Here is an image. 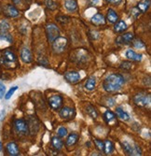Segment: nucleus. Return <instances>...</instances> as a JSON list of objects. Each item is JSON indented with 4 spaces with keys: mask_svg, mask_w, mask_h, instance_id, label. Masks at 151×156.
Instances as JSON below:
<instances>
[{
    "mask_svg": "<svg viewBox=\"0 0 151 156\" xmlns=\"http://www.w3.org/2000/svg\"><path fill=\"white\" fill-rule=\"evenodd\" d=\"M151 97L147 93H138L133 96V102L141 108H146L150 105Z\"/></svg>",
    "mask_w": 151,
    "mask_h": 156,
    "instance_id": "nucleus-2",
    "label": "nucleus"
},
{
    "mask_svg": "<svg viewBox=\"0 0 151 156\" xmlns=\"http://www.w3.org/2000/svg\"><path fill=\"white\" fill-rule=\"evenodd\" d=\"M95 85H96V79L95 77H90L87 81L85 82V89L88 91H93L95 89Z\"/></svg>",
    "mask_w": 151,
    "mask_h": 156,
    "instance_id": "nucleus-23",
    "label": "nucleus"
},
{
    "mask_svg": "<svg viewBox=\"0 0 151 156\" xmlns=\"http://www.w3.org/2000/svg\"><path fill=\"white\" fill-rule=\"evenodd\" d=\"M67 45V38L63 37H58L52 42V50L55 53H61L64 51Z\"/></svg>",
    "mask_w": 151,
    "mask_h": 156,
    "instance_id": "nucleus-5",
    "label": "nucleus"
},
{
    "mask_svg": "<svg viewBox=\"0 0 151 156\" xmlns=\"http://www.w3.org/2000/svg\"><path fill=\"white\" fill-rule=\"evenodd\" d=\"M63 99L61 95L59 94H55V95H52L49 98V105L50 107L54 109V110H57V109H60L63 106Z\"/></svg>",
    "mask_w": 151,
    "mask_h": 156,
    "instance_id": "nucleus-7",
    "label": "nucleus"
},
{
    "mask_svg": "<svg viewBox=\"0 0 151 156\" xmlns=\"http://www.w3.org/2000/svg\"><path fill=\"white\" fill-rule=\"evenodd\" d=\"M94 142H95L96 148H97L99 151H104V146H105V143L103 142L102 140H99V139H95V140H94Z\"/></svg>",
    "mask_w": 151,
    "mask_h": 156,
    "instance_id": "nucleus-35",
    "label": "nucleus"
},
{
    "mask_svg": "<svg viewBox=\"0 0 151 156\" xmlns=\"http://www.w3.org/2000/svg\"><path fill=\"white\" fill-rule=\"evenodd\" d=\"M125 55H126V57L129 59V60H131V61H136V62H140L141 60H142V54H138V53H136L133 50H132V49H129V50H127V51H126V53H125Z\"/></svg>",
    "mask_w": 151,
    "mask_h": 156,
    "instance_id": "nucleus-17",
    "label": "nucleus"
},
{
    "mask_svg": "<svg viewBox=\"0 0 151 156\" xmlns=\"http://www.w3.org/2000/svg\"><path fill=\"white\" fill-rule=\"evenodd\" d=\"M91 22L92 24L96 26H101V25L105 24V19L103 14L101 13H97V14H95V15H93L92 18L91 19Z\"/></svg>",
    "mask_w": 151,
    "mask_h": 156,
    "instance_id": "nucleus-16",
    "label": "nucleus"
},
{
    "mask_svg": "<svg viewBox=\"0 0 151 156\" xmlns=\"http://www.w3.org/2000/svg\"><path fill=\"white\" fill-rule=\"evenodd\" d=\"M18 90V86H14V87H12V88H10L9 89V91L7 93V94H5V99L6 100H9V99L13 95V94L15 93V91H17Z\"/></svg>",
    "mask_w": 151,
    "mask_h": 156,
    "instance_id": "nucleus-32",
    "label": "nucleus"
},
{
    "mask_svg": "<svg viewBox=\"0 0 151 156\" xmlns=\"http://www.w3.org/2000/svg\"><path fill=\"white\" fill-rule=\"evenodd\" d=\"M122 148L127 155H132V156L142 155V150L137 144L130 143V142H128V141H123Z\"/></svg>",
    "mask_w": 151,
    "mask_h": 156,
    "instance_id": "nucleus-3",
    "label": "nucleus"
},
{
    "mask_svg": "<svg viewBox=\"0 0 151 156\" xmlns=\"http://www.w3.org/2000/svg\"><path fill=\"white\" fill-rule=\"evenodd\" d=\"M51 145L53 147V149H55L57 151L61 150L63 147V141L61 140V138L57 137V136H53L51 139Z\"/></svg>",
    "mask_w": 151,
    "mask_h": 156,
    "instance_id": "nucleus-25",
    "label": "nucleus"
},
{
    "mask_svg": "<svg viewBox=\"0 0 151 156\" xmlns=\"http://www.w3.org/2000/svg\"><path fill=\"white\" fill-rule=\"evenodd\" d=\"M149 7H150V0H141L135 8L140 11V13H145L147 11Z\"/></svg>",
    "mask_w": 151,
    "mask_h": 156,
    "instance_id": "nucleus-19",
    "label": "nucleus"
},
{
    "mask_svg": "<svg viewBox=\"0 0 151 156\" xmlns=\"http://www.w3.org/2000/svg\"><path fill=\"white\" fill-rule=\"evenodd\" d=\"M114 151V144L112 141L110 140H106L105 142V146H104V151L106 155L111 154Z\"/></svg>",
    "mask_w": 151,
    "mask_h": 156,
    "instance_id": "nucleus-27",
    "label": "nucleus"
},
{
    "mask_svg": "<svg viewBox=\"0 0 151 156\" xmlns=\"http://www.w3.org/2000/svg\"><path fill=\"white\" fill-rule=\"evenodd\" d=\"M124 77L120 74H111L107 76L104 80V89L107 93H116L124 85Z\"/></svg>",
    "mask_w": 151,
    "mask_h": 156,
    "instance_id": "nucleus-1",
    "label": "nucleus"
},
{
    "mask_svg": "<svg viewBox=\"0 0 151 156\" xmlns=\"http://www.w3.org/2000/svg\"><path fill=\"white\" fill-rule=\"evenodd\" d=\"M128 28L127 23L124 21H117L114 25V31L117 33H122L124 32Z\"/></svg>",
    "mask_w": 151,
    "mask_h": 156,
    "instance_id": "nucleus-20",
    "label": "nucleus"
},
{
    "mask_svg": "<svg viewBox=\"0 0 151 156\" xmlns=\"http://www.w3.org/2000/svg\"><path fill=\"white\" fill-rule=\"evenodd\" d=\"M133 40V34L132 33H126L123 34L120 37L117 38V43L118 44H130L131 42Z\"/></svg>",
    "mask_w": 151,
    "mask_h": 156,
    "instance_id": "nucleus-12",
    "label": "nucleus"
},
{
    "mask_svg": "<svg viewBox=\"0 0 151 156\" xmlns=\"http://www.w3.org/2000/svg\"><path fill=\"white\" fill-rule=\"evenodd\" d=\"M65 80L70 83H77L80 80V75L77 71H68L64 74Z\"/></svg>",
    "mask_w": 151,
    "mask_h": 156,
    "instance_id": "nucleus-11",
    "label": "nucleus"
},
{
    "mask_svg": "<svg viewBox=\"0 0 151 156\" xmlns=\"http://www.w3.org/2000/svg\"><path fill=\"white\" fill-rule=\"evenodd\" d=\"M64 7L69 12H75L77 9V0H64Z\"/></svg>",
    "mask_w": 151,
    "mask_h": 156,
    "instance_id": "nucleus-18",
    "label": "nucleus"
},
{
    "mask_svg": "<svg viewBox=\"0 0 151 156\" xmlns=\"http://www.w3.org/2000/svg\"><path fill=\"white\" fill-rule=\"evenodd\" d=\"M27 123H28V128H29V131L32 132V135L36 134L38 131L39 123H38V121H37V119L36 117L30 116Z\"/></svg>",
    "mask_w": 151,
    "mask_h": 156,
    "instance_id": "nucleus-13",
    "label": "nucleus"
},
{
    "mask_svg": "<svg viewBox=\"0 0 151 156\" xmlns=\"http://www.w3.org/2000/svg\"><path fill=\"white\" fill-rule=\"evenodd\" d=\"M5 114H6V111L3 109L1 112H0V121H2V120L4 119V117H5Z\"/></svg>",
    "mask_w": 151,
    "mask_h": 156,
    "instance_id": "nucleus-41",
    "label": "nucleus"
},
{
    "mask_svg": "<svg viewBox=\"0 0 151 156\" xmlns=\"http://www.w3.org/2000/svg\"><path fill=\"white\" fill-rule=\"evenodd\" d=\"M104 119L107 123H111L116 121V115L110 110H106L104 114Z\"/></svg>",
    "mask_w": 151,
    "mask_h": 156,
    "instance_id": "nucleus-26",
    "label": "nucleus"
},
{
    "mask_svg": "<svg viewBox=\"0 0 151 156\" xmlns=\"http://www.w3.org/2000/svg\"><path fill=\"white\" fill-rule=\"evenodd\" d=\"M116 114L122 121H129L130 120L129 114H128L127 112H125L124 110H123L121 108H116Z\"/></svg>",
    "mask_w": 151,
    "mask_h": 156,
    "instance_id": "nucleus-24",
    "label": "nucleus"
},
{
    "mask_svg": "<svg viewBox=\"0 0 151 156\" xmlns=\"http://www.w3.org/2000/svg\"><path fill=\"white\" fill-rule=\"evenodd\" d=\"M86 111L89 114V116H91L92 119H96L98 117V112L92 105H88L87 108H86Z\"/></svg>",
    "mask_w": 151,
    "mask_h": 156,
    "instance_id": "nucleus-28",
    "label": "nucleus"
},
{
    "mask_svg": "<svg viewBox=\"0 0 151 156\" xmlns=\"http://www.w3.org/2000/svg\"><path fill=\"white\" fill-rule=\"evenodd\" d=\"M0 40H5L11 43L13 41V37L9 31H0Z\"/></svg>",
    "mask_w": 151,
    "mask_h": 156,
    "instance_id": "nucleus-29",
    "label": "nucleus"
},
{
    "mask_svg": "<svg viewBox=\"0 0 151 156\" xmlns=\"http://www.w3.org/2000/svg\"><path fill=\"white\" fill-rule=\"evenodd\" d=\"M10 28V24L9 23L8 21L4 20L0 22V31H9Z\"/></svg>",
    "mask_w": 151,
    "mask_h": 156,
    "instance_id": "nucleus-31",
    "label": "nucleus"
},
{
    "mask_svg": "<svg viewBox=\"0 0 151 156\" xmlns=\"http://www.w3.org/2000/svg\"><path fill=\"white\" fill-rule=\"evenodd\" d=\"M120 68L124 70H130L132 68V63L130 62H122L120 65Z\"/></svg>",
    "mask_w": 151,
    "mask_h": 156,
    "instance_id": "nucleus-36",
    "label": "nucleus"
},
{
    "mask_svg": "<svg viewBox=\"0 0 151 156\" xmlns=\"http://www.w3.org/2000/svg\"><path fill=\"white\" fill-rule=\"evenodd\" d=\"M67 133H68L67 129L65 128V127H63V126L60 127V128L58 129V136L60 137H65L67 136Z\"/></svg>",
    "mask_w": 151,
    "mask_h": 156,
    "instance_id": "nucleus-34",
    "label": "nucleus"
},
{
    "mask_svg": "<svg viewBox=\"0 0 151 156\" xmlns=\"http://www.w3.org/2000/svg\"><path fill=\"white\" fill-rule=\"evenodd\" d=\"M106 2H108L109 4H111V5H115V6H117V5H118V4H120L121 3V1L122 0H105Z\"/></svg>",
    "mask_w": 151,
    "mask_h": 156,
    "instance_id": "nucleus-39",
    "label": "nucleus"
},
{
    "mask_svg": "<svg viewBox=\"0 0 151 156\" xmlns=\"http://www.w3.org/2000/svg\"><path fill=\"white\" fill-rule=\"evenodd\" d=\"M21 59L22 60V62L28 64L31 63L33 61V56L32 53L30 51V50L27 47H23L21 51Z\"/></svg>",
    "mask_w": 151,
    "mask_h": 156,
    "instance_id": "nucleus-10",
    "label": "nucleus"
},
{
    "mask_svg": "<svg viewBox=\"0 0 151 156\" xmlns=\"http://www.w3.org/2000/svg\"><path fill=\"white\" fill-rule=\"evenodd\" d=\"M2 55L4 61L8 62V63H14L17 61V56L15 55V53L13 52L10 50H5L2 51Z\"/></svg>",
    "mask_w": 151,
    "mask_h": 156,
    "instance_id": "nucleus-14",
    "label": "nucleus"
},
{
    "mask_svg": "<svg viewBox=\"0 0 151 156\" xmlns=\"http://www.w3.org/2000/svg\"><path fill=\"white\" fill-rule=\"evenodd\" d=\"M14 128L15 131L21 136H25L29 133L28 123L23 119H18L14 122Z\"/></svg>",
    "mask_w": 151,
    "mask_h": 156,
    "instance_id": "nucleus-6",
    "label": "nucleus"
},
{
    "mask_svg": "<svg viewBox=\"0 0 151 156\" xmlns=\"http://www.w3.org/2000/svg\"><path fill=\"white\" fill-rule=\"evenodd\" d=\"M6 94V86L0 81V98H3Z\"/></svg>",
    "mask_w": 151,
    "mask_h": 156,
    "instance_id": "nucleus-38",
    "label": "nucleus"
},
{
    "mask_svg": "<svg viewBox=\"0 0 151 156\" xmlns=\"http://www.w3.org/2000/svg\"><path fill=\"white\" fill-rule=\"evenodd\" d=\"M3 12L4 14L9 17V18H15V17H18L19 16V10L14 7V6H12V5H7L5 6L4 9H3Z\"/></svg>",
    "mask_w": 151,
    "mask_h": 156,
    "instance_id": "nucleus-9",
    "label": "nucleus"
},
{
    "mask_svg": "<svg viewBox=\"0 0 151 156\" xmlns=\"http://www.w3.org/2000/svg\"><path fill=\"white\" fill-rule=\"evenodd\" d=\"M106 19L109 23H115L118 20V14L117 12L112 9H109L108 11H107V15H106Z\"/></svg>",
    "mask_w": 151,
    "mask_h": 156,
    "instance_id": "nucleus-21",
    "label": "nucleus"
},
{
    "mask_svg": "<svg viewBox=\"0 0 151 156\" xmlns=\"http://www.w3.org/2000/svg\"><path fill=\"white\" fill-rule=\"evenodd\" d=\"M78 140V135L77 134H75V133H72L71 135L68 136L67 139H66V146L67 147H73L77 144Z\"/></svg>",
    "mask_w": 151,
    "mask_h": 156,
    "instance_id": "nucleus-22",
    "label": "nucleus"
},
{
    "mask_svg": "<svg viewBox=\"0 0 151 156\" xmlns=\"http://www.w3.org/2000/svg\"><path fill=\"white\" fill-rule=\"evenodd\" d=\"M133 41V40H132ZM133 46L136 48V49H145L146 48V45L143 41L139 40V39H136L133 41Z\"/></svg>",
    "mask_w": 151,
    "mask_h": 156,
    "instance_id": "nucleus-33",
    "label": "nucleus"
},
{
    "mask_svg": "<svg viewBox=\"0 0 151 156\" xmlns=\"http://www.w3.org/2000/svg\"><path fill=\"white\" fill-rule=\"evenodd\" d=\"M56 20H57L59 23H66L69 19H68V17H67V16L60 15V16H57V17H56Z\"/></svg>",
    "mask_w": 151,
    "mask_h": 156,
    "instance_id": "nucleus-37",
    "label": "nucleus"
},
{
    "mask_svg": "<svg viewBox=\"0 0 151 156\" xmlns=\"http://www.w3.org/2000/svg\"><path fill=\"white\" fill-rule=\"evenodd\" d=\"M2 151V143H1V141H0V151Z\"/></svg>",
    "mask_w": 151,
    "mask_h": 156,
    "instance_id": "nucleus-43",
    "label": "nucleus"
},
{
    "mask_svg": "<svg viewBox=\"0 0 151 156\" xmlns=\"http://www.w3.org/2000/svg\"><path fill=\"white\" fill-rule=\"evenodd\" d=\"M88 3L91 6H96V5H98L99 0H88Z\"/></svg>",
    "mask_w": 151,
    "mask_h": 156,
    "instance_id": "nucleus-40",
    "label": "nucleus"
},
{
    "mask_svg": "<svg viewBox=\"0 0 151 156\" xmlns=\"http://www.w3.org/2000/svg\"><path fill=\"white\" fill-rule=\"evenodd\" d=\"M75 114H76L75 109L72 108H69V107L61 108L60 112H59L60 117L63 120H70V119L74 118Z\"/></svg>",
    "mask_w": 151,
    "mask_h": 156,
    "instance_id": "nucleus-8",
    "label": "nucleus"
},
{
    "mask_svg": "<svg viewBox=\"0 0 151 156\" xmlns=\"http://www.w3.org/2000/svg\"><path fill=\"white\" fill-rule=\"evenodd\" d=\"M45 5L50 10H55L58 8L57 3L54 1V0H45Z\"/></svg>",
    "mask_w": 151,
    "mask_h": 156,
    "instance_id": "nucleus-30",
    "label": "nucleus"
},
{
    "mask_svg": "<svg viewBox=\"0 0 151 156\" xmlns=\"http://www.w3.org/2000/svg\"><path fill=\"white\" fill-rule=\"evenodd\" d=\"M13 3H14L15 5H20L22 3V0H12Z\"/></svg>",
    "mask_w": 151,
    "mask_h": 156,
    "instance_id": "nucleus-42",
    "label": "nucleus"
},
{
    "mask_svg": "<svg viewBox=\"0 0 151 156\" xmlns=\"http://www.w3.org/2000/svg\"><path fill=\"white\" fill-rule=\"evenodd\" d=\"M46 33H47V37L50 42H53L54 39H56L58 37H60V30L54 23H48L46 25Z\"/></svg>",
    "mask_w": 151,
    "mask_h": 156,
    "instance_id": "nucleus-4",
    "label": "nucleus"
},
{
    "mask_svg": "<svg viewBox=\"0 0 151 156\" xmlns=\"http://www.w3.org/2000/svg\"><path fill=\"white\" fill-rule=\"evenodd\" d=\"M7 151L9 155L11 156H17L20 154V151H19V147L15 142H9L7 144L6 146Z\"/></svg>",
    "mask_w": 151,
    "mask_h": 156,
    "instance_id": "nucleus-15",
    "label": "nucleus"
}]
</instances>
